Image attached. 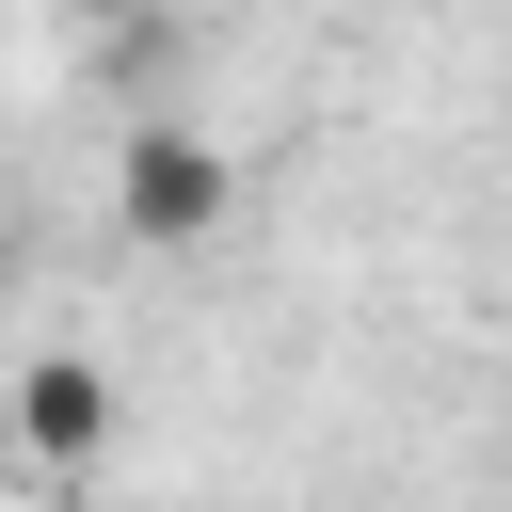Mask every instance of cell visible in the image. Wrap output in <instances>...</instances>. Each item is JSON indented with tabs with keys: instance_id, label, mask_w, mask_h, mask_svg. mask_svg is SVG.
I'll list each match as a JSON object with an SVG mask.
<instances>
[{
	"instance_id": "cell-1",
	"label": "cell",
	"mask_w": 512,
	"mask_h": 512,
	"mask_svg": "<svg viewBox=\"0 0 512 512\" xmlns=\"http://www.w3.org/2000/svg\"><path fill=\"white\" fill-rule=\"evenodd\" d=\"M112 432H128V384H112L96 352H16V368H0V464H16L32 496H96Z\"/></svg>"
},
{
	"instance_id": "cell-2",
	"label": "cell",
	"mask_w": 512,
	"mask_h": 512,
	"mask_svg": "<svg viewBox=\"0 0 512 512\" xmlns=\"http://www.w3.org/2000/svg\"><path fill=\"white\" fill-rule=\"evenodd\" d=\"M224 208H240V160H224L208 128H128V160H112V224H128V256H208Z\"/></svg>"
},
{
	"instance_id": "cell-3",
	"label": "cell",
	"mask_w": 512,
	"mask_h": 512,
	"mask_svg": "<svg viewBox=\"0 0 512 512\" xmlns=\"http://www.w3.org/2000/svg\"><path fill=\"white\" fill-rule=\"evenodd\" d=\"M0 288H16V224H0Z\"/></svg>"
},
{
	"instance_id": "cell-4",
	"label": "cell",
	"mask_w": 512,
	"mask_h": 512,
	"mask_svg": "<svg viewBox=\"0 0 512 512\" xmlns=\"http://www.w3.org/2000/svg\"><path fill=\"white\" fill-rule=\"evenodd\" d=\"M64 16H128V0H64Z\"/></svg>"
}]
</instances>
